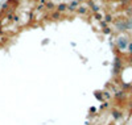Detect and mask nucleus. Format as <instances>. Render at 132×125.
Segmentation results:
<instances>
[{"instance_id": "3", "label": "nucleus", "mask_w": 132, "mask_h": 125, "mask_svg": "<svg viewBox=\"0 0 132 125\" xmlns=\"http://www.w3.org/2000/svg\"><path fill=\"white\" fill-rule=\"evenodd\" d=\"M120 71H122V59H120V57H116L114 63V74H119Z\"/></svg>"}, {"instance_id": "24", "label": "nucleus", "mask_w": 132, "mask_h": 125, "mask_svg": "<svg viewBox=\"0 0 132 125\" xmlns=\"http://www.w3.org/2000/svg\"><path fill=\"white\" fill-rule=\"evenodd\" d=\"M77 2H82V0H77Z\"/></svg>"}, {"instance_id": "23", "label": "nucleus", "mask_w": 132, "mask_h": 125, "mask_svg": "<svg viewBox=\"0 0 132 125\" xmlns=\"http://www.w3.org/2000/svg\"><path fill=\"white\" fill-rule=\"evenodd\" d=\"M129 91H131V94H132V84H131V87H129Z\"/></svg>"}, {"instance_id": "20", "label": "nucleus", "mask_w": 132, "mask_h": 125, "mask_svg": "<svg viewBox=\"0 0 132 125\" xmlns=\"http://www.w3.org/2000/svg\"><path fill=\"white\" fill-rule=\"evenodd\" d=\"M122 4H127V3H129V2H132V0H119Z\"/></svg>"}, {"instance_id": "5", "label": "nucleus", "mask_w": 132, "mask_h": 125, "mask_svg": "<svg viewBox=\"0 0 132 125\" xmlns=\"http://www.w3.org/2000/svg\"><path fill=\"white\" fill-rule=\"evenodd\" d=\"M124 97H126V91H123V90L115 91V99L116 100H123Z\"/></svg>"}, {"instance_id": "1", "label": "nucleus", "mask_w": 132, "mask_h": 125, "mask_svg": "<svg viewBox=\"0 0 132 125\" xmlns=\"http://www.w3.org/2000/svg\"><path fill=\"white\" fill-rule=\"evenodd\" d=\"M128 43H129V41H128V38L124 37V36H119V37L116 38V48H118L120 51L126 50V49L128 48Z\"/></svg>"}, {"instance_id": "7", "label": "nucleus", "mask_w": 132, "mask_h": 125, "mask_svg": "<svg viewBox=\"0 0 132 125\" xmlns=\"http://www.w3.org/2000/svg\"><path fill=\"white\" fill-rule=\"evenodd\" d=\"M79 7V4H78V2L77 0H74V2H71L69 5H68V9H70V11H77V8Z\"/></svg>"}, {"instance_id": "11", "label": "nucleus", "mask_w": 132, "mask_h": 125, "mask_svg": "<svg viewBox=\"0 0 132 125\" xmlns=\"http://www.w3.org/2000/svg\"><path fill=\"white\" fill-rule=\"evenodd\" d=\"M45 8H46L48 11H53L54 8H56V5H54V3H53V2H46Z\"/></svg>"}, {"instance_id": "8", "label": "nucleus", "mask_w": 132, "mask_h": 125, "mask_svg": "<svg viewBox=\"0 0 132 125\" xmlns=\"http://www.w3.org/2000/svg\"><path fill=\"white\" fill-rule=\"evenodd\" d=\"M126 29L132 30V17H126Z\"/></svg>"}, {"instance_id": "25", "label": "nucleus", "mask_w": 132, "mask_h": 125, "mask_svg": "<svg viewBox=\"0 0 132 125\" xmlns=\"http://www.w3.org/2000/svg\"><path fill=\"white\" fill-rule=\"evenodd\" d=\"M110 125H115V124H110Z\"/></svg>"}, {"instance_id": "16", "label": "nucleus", "mask_w": 132, "mask_h": 125, "mask_svg": "<svg viewBox=\"0 0 132 125\" xmlns=\"http://www.w3.org/2000/svg\"><path fill=\"white\" fill-rule=\"evenodd\" d=\"M103 94V99H110L111 96H110V94H108V91H104V92H102Z\"/></svg>"}, {"instance_id": "9", "label": "nucleus", "mask_w": 132, "mask_h": 125, "mask_svg": "<svg viewBox=\"0 0 132 125\" xmlns=\"http://www.w3.org/2000/svg\"><path fill=\"white\" fill-rule=\"evenodd\" d=\"M66 11H68V4H63L62 3V4H60L57 7V12H60V13L61 12H66Z\"/></svg>"}, {"instance_id": "2", "label": "nucleus", "mask_w": 132, "mask_h": 125, "mask_svg": "<svg viewBox=\"0 0 132 125\" xmlns=\"http://www.w3.org/2000/svg\"><path fill=\"white\" fill-rule=\"evenodd\" d=\"M114 25H115L118 32H127V29H126V19L124 17H119V19L114 20Z\"/></svg>"}, {"instance_id": "15", "label": "nucleus", "mask_w": 132, "mask_h": 125, "mask_svg": "<svg viewBox=\"0 0 132 125\" xmlns=\"http://www.w3.org/2000/svg\"><path fill=\"white\" fill-rule=\"evenodd\" d=\"M60 16H61V13H60V12H53V13L50 15V17H52V19H58Z\"/></svg>"}, {"instance_id": "12", "label": "nucleus", "mask_w": 132, "mask_h": 125, "mask_svg": "<svg viewBox=\"0 0 132 125\" xmlns=\"http://www.w3.org/2000/svg\"><path fill=\"white\" fill-rule=\"evenodd\" d=\"M103 19H104L103 21H104V22H107V24H108V22H112V21H114V17H112V15H110V13H108V15H106Z\"/></svg>"}, {"instance_id": "22", "label": "nucleus", "mask_w": 132, "mask_h": 125, "mask_svg": "<svg viewBox=\"0 0 132 125\" xmlns=\"http://www.w3.org/2000/svg\"><path fill=\"white\" fill-rule=\"evenodd\" d=\"M95 111H96V108H95V107H91V108H90V112H91V113H94Z\"/></svg>"}, {"instance_id": "18", "label": "nucleus", "mask_w": 132, "mask_h": 125, "mask_svg": "<svg viewBox=\"0 0 132 125\" xmlns=\"http://www.w3.org/2000/svg\"><path fill=\"white\" fill-rule=\"evenodd\" d=\"M7 8H8V3H4L2 7H0V9H2V11H7Z\"/></svg>"}, {"instance_id": "21", "label": "nucleus", "mask_w": 132, "mask_h": 125, "mask_svg": "<svg viewBox=\"0 0 132 125\" xmlns=\"http://www.w3.org/2000/svg\"><path fill=\"white\" fill-rule=\"evenodd\" d=\"M2 26H3V21H2V20H0V36H2V34H3V30H2Z\"/></svg>"}, {"instance_id": "14", "label": "nucleus", "mask_w": 132, "mask_h": 125, "mask_svg": "<svg viewBox=\"0 0 132 125\" xmlns=\"http://www.w3.org/2000/svg\"><path fill=\"white\" fill-rule=\"evenodd\" d=\"M94 19H95V20H98V21H102V20H103V16H102L101 13H99V12H96V13L94 15Z\"/></svg>"}, {"instance_id": "6", "label": "nucleus", "mask_w": 132, "mask_h": 125, "mask_svg": "<svg viewBox=\"0 0 132 125\" xmlns=\"http://www.w3.org/2000/svg\"><path fill=\"white\" fill-rule=\"evenodd\" d=\"M89 7L93 9V12L94 13H96V12H99V9H101V7H99L98 4H95L93 0H89Z\"/></svg>"}, {"instance_id": "10", "label": "nucleus", "mask_w": 132, "mask_h": 125, "mask_svg": "<svg viewBox=\"0 0 132 125\" xmlns=\"http://www.w3.org/2000/svg\"><path fill=\"white\" fill-rule=\"evenodd\" d=\"M77 12H78L79 15H86L87 13V7H83V5L78 7L77 8Z\"/></svg>"}, {"instance_id": "19", "label": "nucleus", "mask_w": 132, "mask_h": 125, "mask_svg": "<svg viewBox=\"0 0 132 125\" xmlns=\"http://www.w3.org/2000/svg\"><path fill=\"white\" fill-rule=\"evenodd\" d=\"M127 49H128V51H129V54L132 55V42H129V43H128V48H127Z\"/></svg>"}, {"instance_id": "4", "label": "nucleus", "mask_w": 132, "mask_h": 125, "mask_svg": "<svg viewBox=\"0 0 132 125\" xmlns=\"http://www.w3.org/2000/svg\"><path fill=\"white\" fill-rule=\"evenodd\" d=\"M111 116H112V119H114L115 121L122 120V119H123V112L119 111V109H112V111H111Z\"/></svg>"}, {"instance_id": "13", "label": "nucleus", "mask_w": 132, "mask_h": 125, "mask_svg": "<svg viewBox=\"0 0 132 125\" xmlns=\"http://www.w3.org/2000/svg\"><path fill=\"white\" fill-rule=\"evenodd\" d=\"M94 96H95L99 101H103V94H102V92H99V91H98V92L94 94Z\"/></svg>"}, {"instance_id": "17", "label": "nucleus", "mask_w": 132, "mask_h": 125, "mask_svg": "<svg viewBox=\"0 0 132 125\" xmlns=\"http://www.w3.org/2000/svg\"><path fill=\"white\" fill-rule=\"evenodd\" d=\"M103 33H104V34H110V33H111V29H110V28L107 26V28H104V29H103Z\"/></svg>"}]
</instances>
